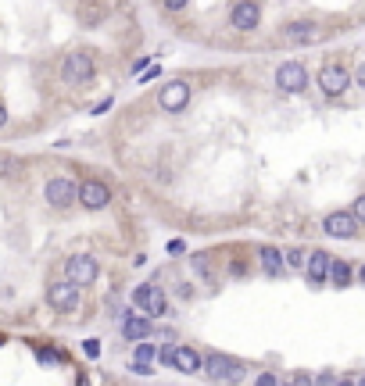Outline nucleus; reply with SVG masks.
I'll list each match as a JSON object with an SVG mask.
<instances>
[{
	"mask_svg": "<svg viewBox=\"0 0 365 386\" xmlns=\"http://www.w3.org/2000/svg\"><path fill=\"white\" fill-rule=\"evenodd\" d=\"M79 304H83V287H79V283H72L68 275H65V279H54V283L47 287V308H50V311H58V315H72Z\"/></svg>",
	"mask_w": 365,
	"mask_h": 386,
	"instance_id": "nucleus-2",
	"label": "nucleus"
},
{
	"mask_svg": "<svg viewBox=\"0 0 365 386\" xmlns=\"http://www.w3.org/2000/svg\"><path fill=\"white\" fill-rule=\"evenodd\" d=\"M254 382H262V386H276V382H280V375H276V372H262Z\"/></svg>",
	"mask_w": 365,
	"mask_h": 386,
	"instance_id": "nucleus-29",
	"label": "nucleus"
},
{
	"mask_svg": "<svg viewBox=\"0 0 365 386\" xmlns=\"http://www.w3.org/2000/svg\"><path fill=\"white\" fill-rule=\"evenodd\" d=\"M316 382H340V375H337L333 368H326V372H319V375H316Z\"/></svg>",
	"mask_w": 365,
	"mask_h": 386,
	"instance_id": "nucleus-31",
	"label": "nucleus"
},
{
	"mask_svg": "<svg viewBox=\"0 0 365 386\" xmlns=\"http://www.w3.org/2000/svg\"><path fill=\"white\" fill-rule=\"evenodd\" d=\"M190 261H193V272H197V275H204V279H208V254H193Z\"/></svg>",
	"mask_w": 365,
	"mask_h": 386,
	"instance_id": "nucleus-25",
	"label": "nucleus"
},
{
	"mask_svg": "<svg viewBox=\"0 0 365 386\" xmlns=\"http://www.w3.org/2000/svg\"><path fill=\"white\" fill-rule=\"evenodd\" d=\"M172 368H179L183 375H193V372L204 368V354H201L197 347H176V354H172Z\"/></svg>",
	"mask_w": 365,
	"mask_h": 386,
	"instance_id": "nucleus-16",
	"label": "nucleus"
},
{
	"mask_svg": "<svg viewBox=\"0 0 365 386\" xmlns=\"http://www.w3.org/2000/svg\"><path fill=\"white\" fill-rule=\"evenodd\" d=\"M172 354H176V344H162L158 347V361L162 365H172Z\"/></svg>",
	"mask_w": 365,
	"mask_h": 386,
	"instance_id": "nucleus-26",
	"label": "nucleus"
},
{
	"mask_svg": "<svg viewBox=\"0 0 365 386\" xmlns=\"http://www.w3.org/2000/svg\"><path fill=\"white\" fill-rule=\"evenodd\" d=\"M65 275H68L72 283H79V287H90V283H97L100 265H97L90 254H72V258L65 261Z\"/></svg>",
	"mask_w": 365,
	"mask_h": 386,
	"instance_id": "nucleus-11",
	"label": "nucleus"
},
{
	"mask_svg": "<svg viewBox=\"0 0 365 386\" xmlns=\"http://www.w3.org/2000/svg\"><path fill=\"white\" fill-rule=\"evenodd\" d=\"M212 382H237L244 379V365L229 354H204V368H201Z\"/></svg>",
	"mask_w": 365,
	"mask_h": 386,
	"instance_id": "nucleus-4",
	"label": "nucleus"
},
{
	"mask_svg": "<svg viewBox=\"0 0 365 386\" xmlns=\"http://www.w3.org/2000/svg\"><path fill=\"white\" fill-rule=\"evenodd\" d=\"M258 25H262V8H258V0H237L233 11H229V29L254 32Z\"/></svg>",
	"mask_w": 365,
	"mask_h": 386,
	"instance_id": "nucleus-9",
	"label": "nucleus"
},
{
	"mask_svg": "<svg viewBox=\"0 0 365 386\" xmlns=\"http://www.w3.org/2000/svg\"><path fill=\"white\" fill-rule=\"evenodd\" d=\"M354 279V268L344 261V258H337V261H330V283L337 287V290H344L347 283Z\"/></svg>",
	"mask_w": 365,
	"mask_h": 386,
	"instance_id": "nucleus-19",
	"label": "nucleus"
},
{
	"mask_svg": "<svg viewBox=\"0 0 365 386\" xmlns=\"http://www.w3.org/2000/svg\"><path fill=\"white\" fill-rule=\"evenodd\" d=\"M165 251H169L172 258H179V254H186V240H179V236H172V240L165 243Z\"/></svg>",
	"mask_w": 365,
	"mask_h": 386,
	"instance_id": "nucleus-24",
	"label": "nucleus"
},
{
	"mask_svg": "<svg viewBox=\"0 0 365 386\" xmlns=\"http://www.w3.org/2000/svg\"><path fill=\"white\" fill-rule=\"evenodd\" d=\"M4 126H8V104L0 100V129H4Z\"/></svg>",
	"mask_w": 365,
	"mask_h": 386,
	"instance_id": "nucleus-34",
	"label": "nucleus"
},
{
	"mask_svg": "<svg viewBox=\"0 0 365 386\" xmlns=\"http://www.w3.org/2000/svg\"><path fill=\"white\" fill-rule=\"evenodd\" d=\"M18 169H22L18 157H15V154H8V150H0V183L11 179V176H18Z\"/></svg>",
	"mask_w": 365,
	"mask_h": 386,
	"instance_id": "nucleus-21",
	"label": "nucleus"
},
{
	"mask_svg": "<svg viewBox=\"0 0 365 386\" xmlns=\"http://www.w3.org/2000/svg\"><path fill=\"white\" fill-rule=\"evenodd\" d=\"M351 215L358 218V226H365V193H361V197H354V204H351Z\"/></svg>",
	"mask_w": 365,
	"mask_h": 386,
	"instance_id": "nucleus-23",
	"label": "nucleus"
},
{
	"mask_svg": "<svg viewBox=\"0 0 365 386\" xmlns=\"http://www.w3.org/2000/svg\"><path fill=\"white\" fill-rule=\"evenodd\" d=\"M283 258H287V265H290V268H304V265H308V254H304L301 247H290Z\"/></svg>",
	"mask_w": 365,
	"mask_h": 386,
	"instance_id": "nucleus-22",
	"label": "nucleus"
},
{
	"mask_svg": "<svg viewBox=\"0 0 365 386\" xmlns=\"http://www.w3.org/2000/svg\"><path fill=\"white\" fill-rule=\"evenodd\" d=\"M79 204H83L86 211L108 207V204H112V186H108V183H100V179H86V183H79Z\"/></svg>",
	"mask_w": 365,
	"mask_h": 386,
	"instance_id": "nucleus-13",
	"label": "nucleus"
},
{
	"mask_svg": "<svg viewBox=\"0 0 365 386\" xmlns=\"http://www.w3.org/2000/svg\"><path fill=\"white\" fill-rule=\"evenodd\" d=\"M43 200L54 207V211H68L79 200V183L68 179V176H50L43 183Z\"/></svg>",
	"mask_w": 365,
	"mask_h": 386,
	"instance_id": "nucleus-3",
	"label": "nucleus"
},
{
	"mask_svg": "<svg viewBox=\"0 0 365 386\" xmlns=\"http://www.w3.org/2000/svg\"><path fill=\"white\" fill-rule=\"evenodd\" d=\"M147 65H150V61H147V58H140V61H133V76H140V72H143V68H147Z\"/></svg>",
	"mask_w": 365,
	"mask_h": 386,
	"instance_id": "nucleus-35",
	"label": "nucleus"
},
{
	"mask_svg": "<svg viewBox=\"0 0 365 386\" xmlns=\"http://www.w3.org/2000/svg\"><path fill=\"white\" fill-rule=\"evenodd\" d=\"M276 86H280V93H290V97L304 93L308 90V68L301 61H283L276 68Z\"/></svg>",
	"mask_w": 365,
	"mask_h": 386,
	"instance_id": "nucleus-7",
	"label": "nucleus"
},
{
	"mask_svg": "<svg viewBox=\"0 0 365 386\" xmlns=\"http://www.w3.org/2000/svg\"><path fill=\"white\" fill-rule=\"evenodd\" d=\"M323 233L337 236V240H351V236H358V218L351 215V207L347 211H330L323 218Z\"/></svg>",
	"mask_w": 365,
	"mask_h": 386,
	"instance_id": "nucleus-12",
	"label": "nucleus"
},
{
	"mask_svg": "<svg viewBox=\"0 0 365 386\" xmlns=\"http://www.w3.org/2000/svg\"><path fill=\"white\" fill-rule=\"evenodd\" d=\"M133 304H136L143 315H150V318H162V315L169 311L165 290H162L158 283H140V287L133 290Z\"/></svg>",
	"mask_w": 365,
	"mask_h": 386,
	"instance_id": "nucleus-5",
	"label": "nucleus"
},
{
	"mask_svg": "<svg viewBox=\"0 0 365 386\" xmlns=\"http://www.w3.org/2000/svg\"><path fill=\"white\" fill-rule=\"evenodd\" d=\"M186 4H190V0H162V8H165V11H183Z\"/></svg>",
	"mask_w": 365,
	"mask_h": 386,
	"instance_id": "nucleus-28",
	"label": "nucleus"
},
{
	"mask_svg": "<svg viewBox=\"0 0 365 386\" xmlns=\"http://www.w3.org/2000/svg\"><path fill=\"white\" fill-rule=\"evenodd\" d=\"M58 76L65 86H93L97 83V61H93V54L90 50H68L61 65H58Z\"/></svg>",
	"mask_w": 365,
	"mask_h": 386,
	"instance_id": "nucleus-1",
	"label": "nucleus"
},
{
	"mask_svg": "<svg viewBox=\"0 0 365 386\" xmlns=\"http://www.w3.org/2000/svg\"><path fill=\"white\" fill-rule=\"evenodd\" d=\"M150 358H158V351H154L147 340H140V347H136V358H133V372H150Z\"/></svg>",
	"mask_w": 365,
	"mask_h": 386,
	"instance_id": "nucleus-20",
	"label": "nucleus"
},
{
	"mask_svg": "<svg viewBox=\"0 0 365 386\" xmlns=\"http://www.w3.org/2000/svg\"><path fill=\"white\" fill-rule=\"evenodd\" d=\"M358 283H361V287H365V265H361V268H358Z\"/></svg>",
	"mask_w": 365,
	"mask_h": 386,
	"instance_id": "nucleus-36",
	"label": "nucleus"
},
{
	"mask_svg": "<svg viewBox=\"0 0 365 386\" xmlns=\"http://www.w3.org/2000/svg\"><path fill=\"white\" fill-rule=\"evenodd\" d=\"M351 76H354V83H358V86L365 90V58H361V65H358V68H354Z\"/></svg>",
	"mask_w": 365,
	"mask_h": 386,
	"instance_id": "nucleus-32",
	"label": "nucleus"
},
{
	"mask_svg": "<svg viewBox=\"0 0 365 386\" xmlns=\"http://www.w3.org/2000/svg\"><path fill=\"white\" fill-rule=\"evenodd\" d=\"M351 382H361L365 386V375H351Z\"/></svg>",
	"mask_w": 365,
	"mask_h": 386,
	"instance_id": "nucleus-37",
	"label": "nucleus"
},
{
	"mask_svg": "<svg viewBox=\"0 0 365 386\" xmlns=\"http://www.w3.org/2000/svg\"><path fill=\"white\" fill-rule=\"evenodd\" d=\"M150 333H154V322H150V315H143L140 308H136V311H129V315L122 318V337H126L129 344L150 340Z\"/></svg>",
	"mask_w": 365,
	"mask_h": 386,
	"instance_id": "nucleus-14",
	"label": "nucleus"
},
{
	"mask_svg": "<svg viewBox=\"0 0 365 386\" xmlns=\"http://www.w3.org/2000/svg\"><path fill=\"white\" fill-rule=\"evenodd\" d=\"M316 79H319V86H323V93H326V97H344V93H347V86L354 83V76H351L340 61H337V65H333V61H330V65H323Z\"/></svg>",
	"mask_w": 365,
	"mask_h": 386,
	"instance_id": "nucleus-8",
	"label": "nucleus"
},
{
	"mask_svg": "<svg viewBox=\"0 0 365 386\" xmlns=\"http://www.w3.org/2000/svg\"><path fill=\"white\" fill-rule=\"evenodd\" d=\"M83 354H86V358H97V354H100V344H97V340H86V344H83Z\"/></svg>",
	"mask_w": 365,
	"mask_h": 386,
	"instance_id": "nucleus-30",
	"label": "nucleus"
},
{
	"mask_svg": "<svg viewBox=\"0 0 365 386\" xmlns=\"http://www.w3.org/2000/svg\"><path fill=\"white\" fill-rule=\"evenodd\" d=\"M311 379H316L311 372H294V382H311Z\"/></svg>",
	"mask_w": 365,
	"mask_h": 386,
	"instance_id": "nucleus-33",
	"label": "nucleus"
},
{
	"mask_svg": "<svg viewBox=\"0 0 365 386\" xmlns=\"http://www.w3.org/2000/svg\"><path fill=\"white\" fill-rule=\"evenodd\" d=\"M190 100H193V90H190L186 79H172V83H165L162 93H158V104H162V111H165V115H179V111H186V104H190Z\"/></svg>",
	"mask_w": 365,
	"mask_h": 386,
	"instance_id": "nucleus-6",
	"label": "nucleus"
},
{
	"mask_svg": "<svg viewBox=\"0 0 365 386\" xmlns=\"http://www.w3.org/2000/svg\"><path fill=\"white\" fill-rule=\"evenodd\" d=\"M76 18H79V25H86V29H97L104 18H108V11H104V4H93V0H86V4H79Z\"/></svg>",
	"mask_w": 365,
	"mask_h": 386,
	"instance_id": "nucleus-18",
	"label": "nucleus"
},
{
	"mask_svg": "<svg viewBox=\"0 0 365 386\" xmlns=\"http://www.w3.org/2000/svg\"><path fill=\"white\" fill-rule=\"evenodd\" d=\"M112 104H115L112 97H104L100 104H93V111H90V115H104V111H112Z\"/></svg>",
	"mask_w": 365,
	"mask_h": 386,
	"instance_id": "nucleus-27",
	"label": "nucleus"
},
{
	"mask_svg": "<svg viewBox=\"0 0 365 386\" xmlns=\"http://www.w3.org/2000/svg\"><path fill=\"white\" fill-rule=\"evenodd\" d=\"M330 261H333V258H330L326 251H311V254H308V265H304V275H308L316 287H323V283L330 279Z\"/></svg>",
	"mask_w": 365,
	"mask_h": 386,
	"instance_id": "nucleus-15",
	"label": "nucleus"
},
{
	"mask_svg": "<svg viewBox=\"0 0 365 386\" xmlns=\"http://www.w3.org/2000/svg\"><path fill=\"white\" fill-rule=\"evenodd\" d=\"M258 261H262V272L273 275V279L283 275V268H287V258L280 254V247H262V251H258Z\"/></svg>",
	"mask_w": 365,
	"mask_h": 386,
	"instance_id": "nucleus-17",
	"label": "nucleus"
},
{
	"mask_svg": "<svg viewBox=\"0 0 365 386\" xmlns=\"http://www.w3.org/2000/svg\"><path fill=\"white\" fill-rule=\"evenodd\" d=\"M280 40L290 43V47H308V43H316V40H319V25L311 22V18L287 22V25H280Z\"/></svg>",
	"mask_w": 365,
	"mask_h": 386,
	"instance_id": "nucleus-10",
	"label": "nucleus"
}]
</instances>
